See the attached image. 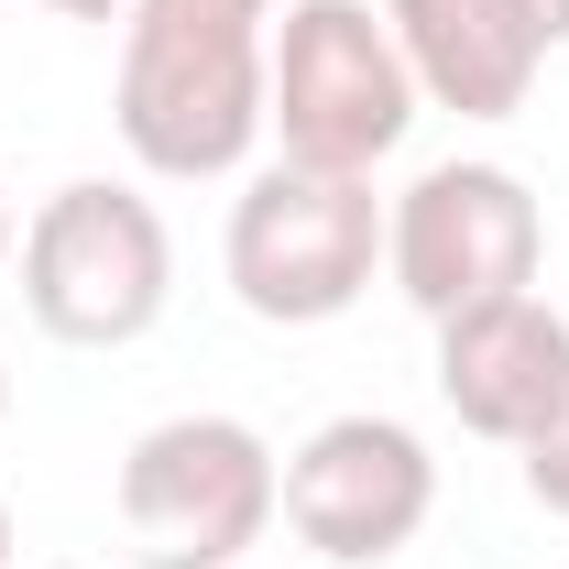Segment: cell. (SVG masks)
Returning <instances> with one entry per match:
<instances>
[{"mask_svg":"<svg viewBox=\"0 0 569 569\" xmlns=\"http://www.w3.org/2000/svg\"><path fill=\"white\" fill-rule=\"evenodd\" d=\"M274 0H132L121 11V99L110 121L142 176H230L263 142Z\"/></svg>","mask_w":569,"mask_h":569,"instance_id":"cell-1","label":"cell"},{"mask_svg":"<svg viewBox=\"0 0 569 569\" xmlns=\"http://www.w3.org/2000/svg\"><path fill=\"white\" fill-rule=\"evenodd\" d=\"M263 132L284 142V164H318V176H372L417 132V77L372 0H296L274 22Z\"/></svg>","mask_w":569,"mask_h":569,"instance_id":"cell-2","label":"cell"},{"mask_svg":"<svg viewBox=\"0 0 569 569\" xmlns=\"http://www.w3.org/2000/svg\"><path fill=\"white\" fill-rule=\"evenodd\" d=\"M230 296L263 318V329H329L372 296L383 263V198L372 176H318V164H263L241 198H230Z\"/></svg>","mask_w":569,"mask_h":569,"instance_id":"cell-3","label":"cell"},{"mask_svg":"<svg viewBox=\"0 0 569 569\" xmlns=\"http://www.w3.org/2000/svg\"><path fill=\"white\" fill-rule=\"evenodd\" d=\"M164 296H176V241H164V209L142 187L77 176V187H56L33 209V230H22V307H33L44 340L132 351L164 318Z\"/></svg>","mask_w":569,"mask_h":569,"instance_id":"cell-4","label":"cell"},{"mask_svg":"<svg viewBox=\"0 0 569 569\" xmlns=\"http://www.w3.org/2000/svg\"><path fill=\"white\" fill-rule=\"evenodd\" d=\"M284 460L241 417H164L121 460V526L142 569H241L284 515Z\"/></svg>","mask_w":569,"mask_h":569,"instance_id":"cell-5","label":"cell"},{"mask_svg":"<svg viewBox=\"0 0 569 569\" xmlns=\"http://www.w3.org/2000/svg\"><path fill=\"white\" fill-rule=\"evenodd\" d=\"M537 263H548V209L526 198L515 164H482V153L427 164L383 209V274L427 329H449V318H471L493 296H526Z\"/></svg>","mask_w":569,"mask_h":569,"instance_id":"cell-6","label":"cell"},{"mask_svg":"<svg viewBox=\"0 0 569 569\" xmlns=\"http://www.w3.org/2000/svg\"><path fill=\"white\" fill-rule=\"evenodd\" d=\"M284 526L329 569H383L438 515V460L406 417H329L284 449Z\"/></svg>","mask_w":569,"mask_h":569,"instance_id":"cell-7","label":"cell"},{"mask_svg":"<svg viewBox=\"0 0 569 569\" xmlns=\"http://www.w3.org/2000/svg\"><path fill=\"white\" fill-rule=\"evenodd\" d=\"M438 406L471 427V438L526 449L548 417H569V318L537 284L471 307V318H449V329H438Z\"/></svg>","mask_w":569,"mask_h":569,"instance_id":"cell-8","label":"cell"},{"mask_svg":"<svg viewBox=\"0 0 569 569\" xmlns=\"http://www.w3.org/2000/svg\"><path fill=\"white\" fill-rule=\"evenodd\" d=\"M383 22H395L417 99L460 110V121H515L548 67V22L526 0H383Z\"/></svg>","mask_w":569,"mask_h":569,"instance_id":"cell-9","label":"cell"},{"mask_svg":"<svg viewBox=\"0 0 569 569\" xmlns=\"http://www.w3.org/2000/svg\"><path fill=\"white\" fill-rule=\"evenodd\" d=\"M526 493H537V503L569 526V417H548L537 438H526Z\"/></svg>","mask_w":569,"mask_h":569,"instance_id":"cell-10","label":"cell"},{"mask_svg":"<svg viewBox=\"0 0 569 569\" xmlns=\"http://www.w3.org/2000/svg\"><path fill=\"white\" fill-rule=\"evenodd\" d=\"M44 11H67V22H121L132 0H44Z\"/></svg>","mask_w":569,"mask_h":569,"instance_id":"cell-11","label":"cell"},{"mask_svg":"<svg viewBox=\"0 0 569 569\" xmlns=\"http://www.w3.org/2000/svg\"><path fill=\"white\" fill-rule=\"evenodd\" d=\"M537 22H548V44H569V0H526Z\"/></svg>","mask_w":569,"mask_h":569,"instance_id":"cell-12","label":"cell"},{"mask_svg":"<svg viewBox=\"0 0 569 569\" xmlns=\"http://www.w3.org/2000/svg\"><path fill=\"white\" fill-rule=\"evenodd\" d=\"M0 274H11V198H0Z\"/></svg>","mask_w":569,"mask_h":569,"instance_id":"cell-13","label":"cell"},{"mask_svg":"<svg viewBox=\"0 0 569 569\" xmlns=\"http://www.w3.org/2000/svg\"><path fill=\"white\" fill-rule=\"evenodd\" d=\"M0 569H11V503H0Z\"/></svg>","mask_w":569,"mask_h":569,"instance_id":"cell-14","label":"cell"},{"mask_svg":"<svg viewBox=\"0 0 569 569\" xmlns=\"http://www.w3.org/2000/svg\"><path fill=\"white\" fill-rule=\"evenodd\" d=\"M0 417H11V372H0Z\"/></svg>","mask_w":569,"mask_h":569,"instance_id":"cell-15","label":"cell"},{"mask_svg":"<svg viewBox=\"0 0 569 569\" xmlns=\"http://www.w3.org/2000/svg\"><path fill=\"white\" fill-rule=\"evenodd\" d=\"M241 569H252V559H241Z\"/></svg>","mask_w":569,"mask_h":569,"instance_id":"cell-16","label":"cell"}]
</instances>
